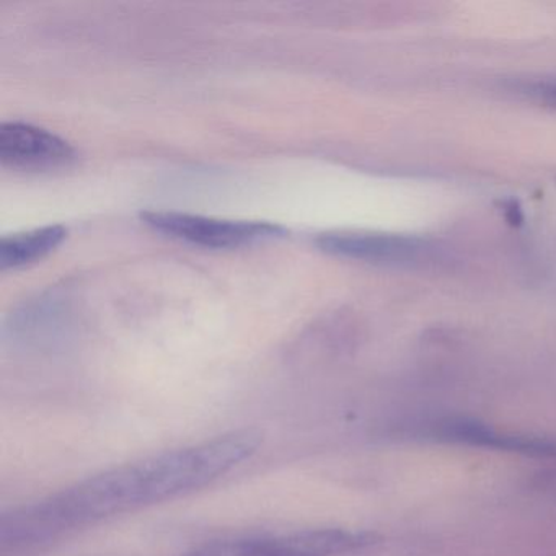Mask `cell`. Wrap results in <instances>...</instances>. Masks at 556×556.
I'll return each instance as SVG.
<instances>
[{
	"label": "cell",
	"instance_id": "6",
	"mask_svg": "<svg viewBox=\"0 0 556 556\" xmlns=\"http://www.w3.org/2000/svg\"><path fill=\"white\" fill-rule=\"evenodd\" d=\"M432 434L442 441L529 455L556 454V444L532 435L506 434L470 418H445L435 422Z\"/></svg>",
	"mask_w": 556,
	"mask_h": 556
},
{
	"label": "cell",
	"instance_id": "7",
	"mask_svg": "<svg viewBox=\"0 0 556 556\" xmlns=\"http://www.w3.org/2000/svg\"><path fill=\"white\" fill-rule=\"evenodd\" d=\"M66 237L67 229L64 226H47L4 237L0 242V269L8 271L40 262L54 252Z\"/></svg>",
	"mask_w": 556,
	"mask_h": 556
},
{
	"label": "cell",
	"instance_id": "9",
	"mask_svg": "<svg viewBox=\"0 0 556 556\" xmlns=\"http://www.w3.org/2000/svg\"><path fill=\"white\" fill-rule=\"evenodd\" d=\"M546 102L552 106H556V87H552V89L546 92Z\"/></svg>",
	"mask_w": 556,
	"mask_h": 556
},
{
	"label": "cell",
	"instance_id": "4",
	"mask_svg": "<svg viewBox=\"0 0 556 556\" xmlns=\"http://www.w3.org/2000/svg\"><path fill=\"white\" fill-rule=\"evenodd\" d=\"M71 142L48 129L27 123L0 126V162L17 170L45 172L66 168L76 162Z\"/></svg>",
	"mask_w": 556,
	"mask_h": 556
},
{
	"label": "cell",
	"instance_id": "8",
	"mask_svg": "<svg viewBox=\"0 0 556 556\" xmlns=\"http://www.w3.org/2000/svg\"><path fill=\"white\" fill-rule=\"evenodd\" d=\"M252 548L253 536H239V539H219L200 543L180 556H250Z\"/></svg>",
	"mask_w": 556,
	"mask_h": 556
},
{
	"label": "cell",
	"instance_id": "3",
	"mask_svg": "<svg viewBox=\"0 0 556 556\" xmlns=\"http://www.w3.org/2000/svg\"><path fill=\"white\" fill-rule=\"evenodd\" d=\"M318 249L340 258L372 265L412 266L431 258L434 247L418 237L382 232H327L318 236Z\"/></svg>",
	"mask_w": 556,
	"mask_h": 556
},
{
	"label": "cell",
	"instance_id": "5",
	"mask_svg": "<svg viewBox=\"0 0 556 556\" xmlns=\"http://www.w3.org/2000/svg\"><path fill=\"white\" fill-rule=\"evenodd\" d=\"M379 536L364 530L304 529L255 536L252 556H338L374 545Z\"/></svg>",
	"mask_w": 556,
	"mask_h": 556
},
{
	"label": "cell",
	"instance_id": "1",
	"mask_svg": "<svg viewBox=\"0 0 556 556\" xmlns=\"http://www.w3.org/2000/svg\"><path fill=\"white\" fill-rule=\"evenodd\" d=\"M262 444L260 429H233L93 475L4 514L0 552L4 556L37 552L100 520L193 493L252 458Z\"/></svg>",
	"mask_w": 556,
	"mask_h": 556
},
{
	"label": "cell",
	"instance_id": "2",
	"mask_svg": "<svg viewBox=\"0 0 556 556\" xmlns=\"http://www.w3.org/2000/svg\"><path fill=\"white\" fill-rule=\"evenodd\" d=\"M141 219L155 232L180 242L211 250L239 249L286 233L278 224L260 220H227L175 211H146Z\"/></svg>",
	"mask_w": 556,
	"mask_h": 556
}]
</instances>
